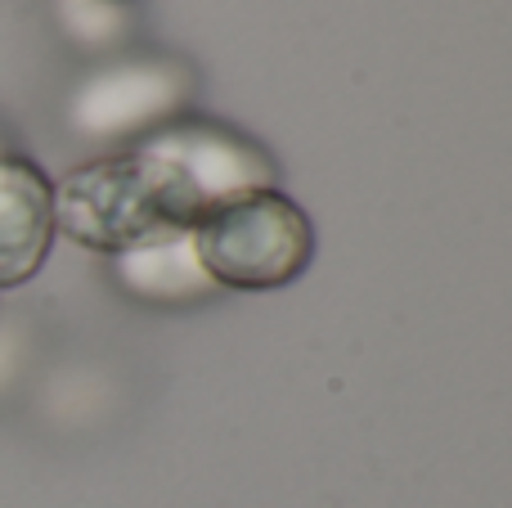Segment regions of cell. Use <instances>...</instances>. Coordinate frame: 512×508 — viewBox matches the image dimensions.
Instances as JSON below:
<instances>
[{
  "mask_svg": "<svg viewBox=\"0 0 512 508\" xmlns=\"http://www.w3.org/2000/svg\"><path fill=\"white\" fill-rule=\"evenodd\" d=\"M270 185V153L243 131L212 117H171L131 149L72 171L54 189V230L90 252L122 257L171 234H194L216 207Z\"/></svg>",
  "mask_w": 512,
  "mask_h": 508,
  "instance_id": "6da1fadb",
  "label": "cell"
},
{
  "mask_svg": "<svg viewBox=\"0 0 512 508\" xmlns=\"http://www.w3.org/2000/svg\"><path fill=\"white\" fill-rule=\"evenodd\" d=\"M194 252L216 288L270 293L306 275L315 257V225L288 194L256 189L198 221Z\"/></svg>",
  "mask_w": 512,
  "mask_h": 508,
  "instance_id": "7a4b0ae2",
  "label": "cell"
},
{
  "mask_svg": "<svg viewBox=\"0 0 512 508\" xmlns=\"http://www.w3.org/2000/svg\"><path fill=\"white\" fill-rule=\"evenodd\" d=\"M54 243V185L32 158L0 153V288L45 266Z\"/></svg>",
  "mask_w": 512,
  "mask_h": 508,
  "instance_id": "3957f363",
  "label": "cell"
},
{
  "mask_svg": "<svg viewBox=\"0 0 512 508\" xmlns=\"http://www.w3.org/2000/svg\"><path fill=\"white\" fill-rule=\"evenodd\" d=\"M167 108L171 86L158 68H117L81 86V95L72 99V122H77V131L113 135L131 131V126L167 113Z\"/></svg>",
  "mask_w": 512,
  "mask_h": 508,
  "instance_id": "277c9868",
  "label": "cell"
},
{
  "mask_svg": "<svg viewBox=\"0 0 512 508\" xmlns=\"http://www.w3.org/2000/svg\"><path fill=\"white\" fill-rule=\"evenodd\" d=\"M113 270L117 284L144 302H189V297H203L216 288L194 252V234H171V239L131 248L113 257Z\"/></svg>",
  "mask_w": 512,
  "mask_h": 508,
  "instance_id": "5b68a950",
  "label": "cell"
}]
</instances>
